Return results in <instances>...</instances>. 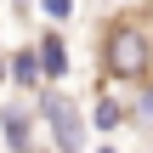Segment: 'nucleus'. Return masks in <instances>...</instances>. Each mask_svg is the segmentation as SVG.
Here are the masks:
<instances>
[{
	"label": "nucleus",
	"mask_w": 153,
	"mask_h": 153,
	"mask_svg": "<svg viewBox=\"0 0 153 153\" xmlns=\"http://www.w3.org/2000/svg\"><path fill=\"white\" fill-rule=\"evenodd\" d=\"M102 62L114 79H136L153 85V40L142 28V17H114L108 34H102Z\"/></svg>",
	"instance_id": "f257e3e1"
},
{
	"label": "nucleus",
	"mask_w": 153,
	"mask_h": 153,
	"mask_svg": "<svg viewBox=\"0 0 153 153\" xmlns=\"http://www.w3.org/2000/svg\"><path fill=\"white\" fill-rule=\"evenodd\" d=\"M40 119L51 125V136H57V148H62V153H79V108H74L68 97L45 91V97H40Z\"/></svg>",
	"instance_id": "f03ea898"
},
{
	"label": "nucleus",
	"mask_w": 153,
	"mask_h": 153,
	"mask_svg": "<svg viewBox=\"0 0 153 153\" xmlns=\"http://www.w3.org/2000/svg\"><path fill=\"white\" fill-rule=\"evenodd\" d=\"M40 68H45V79H62L68 74V45H62V34H40Z\"/></svg>",
	"instance_id": "7ed1b4c3"
},
{
	"label": "nucleus",
	"mask_w": 153,
	"mask_h": 153,
	"mask_svg": "<svg viewBox=\"0 0 153 153\" xmlns=\"http://www.w3.org/2000/svg\"><path fill=\"white\" fill-rule=\"evenodd\" d=\"M11 79H17V85H28V91H40V79H45V68H40V51H34V45L11 57Z\"/></svg>",
	"instance_id": "20e7f679"
},
{
	"label": "nucleus",
	"mask_w": 153,
	"mask_h": 153,
	"mask_svg": "<svg viewBox=\"0 0 153 153\" xmlns=\"http://www.w3.org/2000/svg\"><path fill=\"white\" fill-rule=\"evenodd\" d=\"M0 131H6L11 153H28V114H23V108H6V114H0Z\"/></svg>",
	"instance_id": "39448f33"
},
{
	"label": "nucleus",
	"mask_w": 153,
	"mask_h": 153,
	"mask_svg": "<svg viewBox=\"0 0 153 153\" xmlns=\"http://www.w3.org/2000/svg\"><path fill=\"white\" fill-rule=\"evenodd\" d=\"M91 119H97L102 131H114V125H119V108H114V102H97V114H91Z\"/></svg>",
	"instance_id": "423d86ee"
},
{
	"label": "nucleus",
	"mask_w": 153,
	"mask_h": 153,
	"mask_svg": "<svg viewBox=\"0 0 153 153\" xmlns=\"http://www.w3.org/2000/svg\"><path fill=\"white\" fill-rule=\"evenodd\" d=\"M40 6H45V17H51V23H62V17L74 11V0H40Z\"/></svg>",
	"instance_id": "0eeeda50"
},
{
	"label": "nucleus",
	"mask_w": 153,
	"mask_h": 153,
	"mask_svg": "<svg viewBox=\"0 0 153 153\" xmlns=\"http://www.w3.org/2000/svg\"><path fill=\"white\" fill-rule=\"evenodd\" d=\"M142 114H148V119H153V85H148V102H142Z\"/></svg>",
	"instance_id": "6e6552de"
},
{
	"label": "nucleus",
	"mask_w": 153,
	"mask_h": 153,
	"mask_svg": "<svg viewBox=\"0 0 153 153\" xmlns=\"http://www.w3.org/2000/svg\"><path fill=\"white\" fill-rule=\"evenodd\" d=\"M6 74H11V68H6V57H0V85H6Z\"/></svg>",
	"instance_id": "1a4fd4ad"
},
{
	"label": "nucleus",
	"mask_w": 153,
	"mask_h": 153,
	"mask_svg": "<svg viewBox=\"0 0 153 153\" xmlns=\"http://www.w3.org/2000/svg\"><path fill=\"white\" fill-rule=\"evenodd\" d=\"M97 153H119V148H97Z\"/></svg>",
	"instance_id": "9d476101"
}]
</instances>
